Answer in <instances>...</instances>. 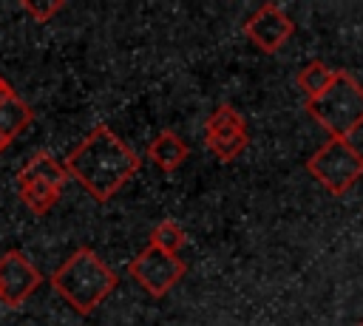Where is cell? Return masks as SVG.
I'll use <instances>...</instances> for the list:
<instances>
[{
	"instance_id": "4",
	"label": "cell",
	"mask_w": 363,
	"mask_h": 326,
	"mask_svg": "<svg viewBox=\"0 0 363 326\" xmlns=\"http://www.w3.org/2000/svg\"><path fill=\"white\" fill-rule=\"evenodd\" d=\"M306 170L323 190L343 196L363 176V153L346 139H329L306 159Z\"/></svg>"
},
{
	"instance_id": "9",
	"label": "cell",
	"mask_w": 363,
	"mask_h": 326,
	"mask_svg": "<svg viewBox=\"0 0 363 326\" xmlns=\"http://www.w3.org/2000/svg\"><path fill=\"white\" fill-rule=\"evenodd\" d=\"M187 153H190L187 142H184L179 133H173V130H162V133L147 145V159H150L162 173L179 170V167L184 164Z\"/></svg>"
},
{
	"instance_id": "16",
	"label": "cell",
	"mask_w": 363,
	"mask_h": 326,
	"mask_svg": "<svg viewBox=\"0 0 363 326\" xmlns=\"http://www.w3.org/2000/svg\"><path fill=\"white\" fill-rule=\"evenodd\" d=\"M9 91H11V85H9V82L3 79V74H0V96H6Z\"/></svg>"
},
{
	"instance_id": "3",
	"label": "cell",
	"mask_w": 363,
	"mask_h": 326,
	"mask_svg": "<svg viewBox=\"0 0 363 326\" xmlns=\"http://www.w3.org/2000/svg\"><path fill=\"white\" fill-rule=\"evenodd\" d=\"M306 113L315 116L320 128H326L329 139H352L357 128H363V85L349 74L337 71L335 82L318 96L306 102Z\"/></svg>"
},
{
	"instance_id": "1",
	"label": "cell",
	"mask_w": 363,
	"mask_h": 326,
	"mask_svg": "<svg viewBox=\"0 0 363 326\" xmlns=\"http://www.w3.org/2000/svg\"><path fill=\"white\" fill-rule=\"evenodd\" d=\"M62 164L65 173L79 181L96 201H108L139 173L142 159L108 125H96L65 156Z\"/></svg>"
},
{
	"instance_id": "5",
	"label": "cell",
	"mask_w": 363,
	"mask_h": 326,
	"mask_svg": "<svg viewBox=\"0 0 363 326\" xmlns=\"http://www.w3.org/2000/svg\"><path fill=\"white\" fill-rule=\"evenodd\" d=\"M204 145L224 164L238 159L247 150V145H250L247 122L230 102L216 105L213 113L204 119Z\"/></svg>"
},
{
	"instance_id": "11",
	"label": "cell",
	"mask_w": 363,
	"mask_h": 326,
	"mask_svg": "<svg viewBox=\"0 0 363 326\" xmlns=\"http://www.w3.org/2000/svg\"><path fill=\"white\" fill-rule=\"evenodd\" d=\"M65 179H68L65 164H60L48 150H37V153L17 170V184H23V181H45V184L62 187Z\"/></svg>"
},
{
	"instance_id": "18",
	"label": "cell",
	"mask_w": 363,
	"mask_h": 326,
	"mask_svg": "<svg viewBox=\"0 0 363 326\" xmlns=\"http://www.w3.org/2000/svg\"><path fill=\"white\" fill-rule=\"evenodd\" d=\"M357 326H363V320H360V323H357Z\"/></svg>"
},
{
	"instance_id": "13",
	"label": "cell",
	"mask_w": 363,
	"mask_h": 326,
	"mask_svg": "<svg viewBox=\"0 0 363 326\" xmlns=\"http://www.w3.org/2000/svg\"><path fill=\"white\" fill-rule=\"evenodd\" d=\"M17 187H20V198L26 204V210L34 215H45L62 196V187H54L45 181H23Z\"/></svg>"
},
{
	"instance_id": "10",
	"label": "cell",
	"mask_w": 363,
	"mask_h": 326,
	"mask_svg": "<svg viewBox=\"0 0 363 326\" xmlns=\"http://www.w3.org/2000/svg\"><path fill=\"white\" fill-rule=\"evenodd\" d=\"M34 119V111L26 99H20L14 91L0 96V139L9 145L14 136H20Z\"/></svg>"
},
{
	"instance_id": "7",
	"label": "cell",
	"mask_w": 363,
	"mask_h": 326,
	"mask_svg": "<svg viewBox=\"0 0 363 326\" xmlns=\"http://www.w3.org/2000/svg\"><path fill=\"white\" fill-rule=\"evenodd\" d=\"M295 23L292 17L278 6V3H264L258 6L247 23H244V34L247 40L261 51V54H275L284 48V43L292 37Z\"/></svg>"
},
{
	"instance_id": "17",
	"label": "cell",
	"mask_w": 363,
	"mask_h": 326,
	"mask_svg": "<svg viewBox=\"0 0 363 326\" xmlns=\"http://www.w3.org/2000/svg\"><path fill=\"white\" fill-rule=\"evenodd\" d=\"M3 150H6V142H3V139H0V153H3Z\"/></svg>"
},
{
	"instance_id": "12",
	"label": "cell",
	"mask_w": 363,
	"mask_h": 326,
	"mask_svg": "<svg viewBox=\"0 0 363 326\" xmlns=\"http://www.w3.org/2000/svg\"><path fill=\"white\" fill-rule=\"evenodd\" d=\"M335 77H337V71L335 68H329L326 62H320V60H309L301 71H298V77H295V82H298V88H301V94L306 96V102L309 99H318L332 82H335Z\"/></svg>"
},
{
	"instance_id": "6",
	"label": "cell",
	"mask_w": 363,
	"mask_h": 326,
	"mask_svg": "<svg viewBox=\"0 0 363 326\" xmlns=\"http://www.w3.org/2000/svg\"><path fill=\"white\" fill-rule=\"evenodd\" d=\"M184 261L179 255H170V252H162L156 247H145L130 264H128V272L130 278L150 295V298H164L182 278H184Z\"/></svg>"
},
{
	"instance_id": "8",
	"label": "cell",
	"mask_w": 363,
	"mask_h": 326,
	"mask_svg": "<svg viewBox=\"0 0 363 326\" xmlns=\"http://www.w3.org/2000/svg\"><path fill=\"white\" fill-rule=\"evenodd\" d=\"M40 283L43 272L20 249H9L6 255H0V300L6 306H23Z\"/></svg>"
},
{
	"instance_id": "2",
	"label": "cell",
	"mask_w": 363,
	"mask_h": 326,
	"mask_svg": "<svg viewBox=\"0 0 363 326\" xmlns=\"http://www.w3.org/2000/svg\"><path fill=\"white\" fill-rule=\"evenodd\" d=\"M48 283L71 309L91 315L116 289L119 278L91 247H79L57 266V272H51Z\"/></svg>"
},
{
	"instance_id": "14",
	"label": "cell",
	"mask_w": 363,
	"mask_h": 326,
	"mask_svg": "<svg viewBox=\"0 0 363 326\" xmlns=\"http://www.w3.org/2000/svg\"><path fill=\"white\" fill-rule=\"evenodd\" d=\"M182 244H184V230H182L176 221H170V218L159 221V224L153 227V232H150V247H156V249H162V252L176 255V252L182 249Z\"/></svg>"
},
{
	"instance_id": "15",
	"label": "cell",
	"mask_w": 363,
	"mask_h": 326,
	"mask_svg": "<svg viewBox=\"0 0 363 326\" xmlns=\"http://www.w3.org/2000/svg\"><path fill=\"white\" fill-rule=\"evenodd\" d=\"M20 9H23L28 17H34V23H48L57 11L65 9V3H62V0H51V3H37V0L31 3V0H23Z\"/></svg>"
}]
</instances>
